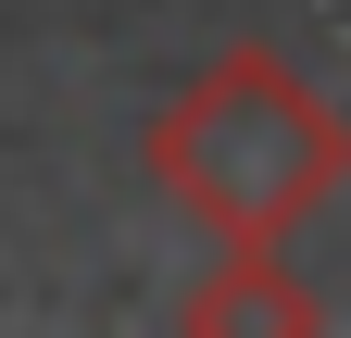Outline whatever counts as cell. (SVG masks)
<instances>
[{
    "mask_svg": "<svg viewBox=\"0 0 351 338\" xmlns=\"http://www.w3.org/2000/svg\"><path fill=\"white\" fill-rule=\"evenodd\" d=\"M138 151H151V188L201 238H289L301 213H326V188L351 176V113L289 51H213L189 88L151 113Z\"/></svg>",
    "mask_w": 351,
    "mask_h": 338,
    "instance_id": "obj_1",
    "label": "cell"
},
{
    "mask_svg": "<svg viewBox=\"0 0 351 338\" xmlns=\"http://www.w3.org/2000/svg\"><path fill=\"white\" fill-rule=\"evenodd\" d=\"M176 326H276V338H301V326H326V301L301 288L289 263H276V238H213V276H189V301H176Z\"/></svg>",
    "mask_w": 351,
    "mask_h": 338,
    "instance_id": "obj_2",
    "label": "cell"
}]
</instances>
